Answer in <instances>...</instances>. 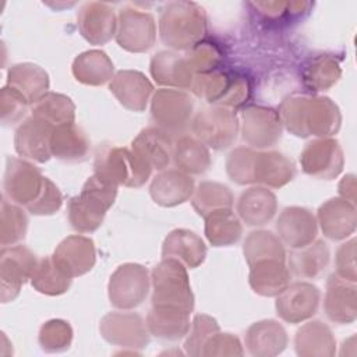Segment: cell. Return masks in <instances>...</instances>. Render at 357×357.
<instances>
[{"mask_svg": "<svg viewBox=\"0 0 357 357\" xmlns=\"http://www.w3.org/2000/svg\"><path fill=\"white\" fill-rule=\"evenodd\" d=\"M286 128L297 137L331 135L339 130L340 113L328 98L296 96L286 99L279 112Z\"/></svg>", "mask_w": 357, "mask_h": 357, "instance_id": "6da1fadb", "label": "cell"}, {"mask_svg": "<svg viewBox=\"0 0 357 357\" xmlns=\"http://www.w3.org/2000/svg\"><path fill=\"white\" fill-rule=\"evenodd\" d=\"M116 194L117 184L93 173L86 180L81 194L70 199L68 219L71 226L79 233L96 230L102 225L106 211L113 205Z\"/></svg>", "mask_w": 357, "mask_h": 357, "instance_id": "7a4b0ae2", "label": "cell"}, {"mask_svg": "<svg viewBox=\"0 0 357 357\" xmlns=\"http://www.w3.org/2000/svg\"><path fill=\"white\" fill-rule=\"evenodd\" d=\"M160 38L173 49H190L198 45L205 32L204 10L192 1H173L162 11Z\"/></svg>", "mask_w": 357, "mask_h": 357, "instance_id": "3957f363", "label": "cell"}, {"mask_svg": "<svg viewBox=\"0 0 357 357\" xmlns=\"http://www.w3.org/2000/svg\"><path fill=\"white\" fill-rule=\"evenodd\" d=\"M152 307L176 308L191 312L194 296L188 282L185 266L174 258L163 261L152 272Z\"/></svg>", "mask_w": 357, "mask_h": 357, "instance_id": "277c9868", "label": "cell"}, {"mask_svg": "<svg viewBox=\"0 0 357 357\" xmlns=\"http://www.w3.org/2000/svg\"><path fill=\"white\" fill-rule=\"evenodd\" d=\"M151 172L152 169L132 149L109 146L99 152L95 160V173L117 185L141 187L148 180Z\"/></svg>", "mask_w": 357, "mask_h": 357, "instance_id": "5b68a950", "label": "cell"}, {"mask_svg": "<svg viewBox=\"0 0 357 357\" xmlns=\"http://www.w3.org/2000/svg\"><path fill=\"white\" fill-rule=\"evenodd\" d=\"M149 290L148 271L138 264L119 266L109 282V298L117 308H134L139 305Z\"/></svg>", "mask_w": 357, "mask_h": 357, "instance_id": "8992f818", "label": "cell"}, {"mask_svg": "<svg viewBox=\"0 0 357 357\" xmlns=\"http://www.w3.org/2000/svg\"><path fill=\"white\" fill-rule=\"evenodd\" d=\"M38 265L35 255L22 245L3 247L0 252V282H1V301H13L21 290L26 279Z\"/></svg>", "mask_w": 357, "mask_h": 357, "instance_id": "52a82bcc", "label": "cell"}, {"mask_svg": "<svg viewBox=\"0 0 357 357\" xmlns=\"http://www.w3.org/2000/svg\"><path fill=\"white\" fill-rule=\"evenodd\" d=\"M46 180L47 178L29 162L17 158L7 159L4 191L11 201L25 205L26 208L31 206L40 197Z\"/></svg>", "mask_w": 357, "mask_h": 357, "instance_id": "ba28073f", "label": "cell"}, {"mask_svg": "<svg viewBox=\"0 0 357 357\" xmlns=\"http://www.w3.org/2000/svg\"><path fill=\"white\" fill-rule=\"evenodd\" d=\"M192 99L176 89H160L152 99V117L158 128L166 134H178L185 130L192 113Z\"/></svg>", "mask_w": 357, "mask_h": 357, "instance_id": "9c48e42d", "label": "cell"}, {"mask_svg": "<svg viewBox=\"0 0 357 357\" xmlns=\"http://www.w3.org/2000/svg\"><path fill=\"white\" fill-rule=\"evenodd\" d=\"M191 128L197 138L213 149L227 148L237 134L236 114L226 107L205 109L195 116Z\"/></svg>", "mask_w": 357, "mask_h": 357, "instance_id": "30bf717a", "label": "cell"}, {"mask_svg": "<svg viewBox=\"0 0 357 357\" xmlns=\"http://www.w3.org/2000/svg\"><path fill=\"white\" fill-rule=\"evenodd\" d=\"M156 36L153 17L132 7H124L119 13L116 40L128 52H145L152 47Z\"/></svg>", "mask_w": 357, "mask_h": 357, "instance_id": "8fae6325", "label": "cell"}, {"mask_svg": "<svg viewBox=\"0 0 357 357\" xmlns=\"http://www.w3.org/2000/svg\"><path fill=\"white\" fill-rule=\"evenodd\" d=\"M300 162L305 173L318 178L331 180L342 172L343 152L337 141L322 138L305 146Z\"/></svg>", "mask_w": 357, "mask_h": 357, "instance_id": "7c38bea8", "label": "cell"}, {"mask_svg": "<svg viewBox=\"0 0 357 357\" xmlns=\"http://www.w3.org/2000/svg\"><path fill=\"white\" fill-rule=\"evenodd\" d=\"M319 297L321 293L317 286L307 282H297L279 293L276 311L282 319L297 324L317 312Z\"/></svg>", "mask_w": 357, "mask_h": 357, "instance_id": "4fadbf2b", "label": "cell"}, {"mask_svg": "<svg viewBox=\"0 0 357 357\" xmlns=\"http://www.w3.org/2000/svg\"><path fill=\"white\" fill-rule=\"evenodd\" d=\"M144 319L132 312H110L100 321L103 337L119 346L144 347L148 343V331Z\"/></svg>", "mask_w": 357, "mask_h": 357, "instance_id": "5bb4252c", "label": "cell"}, {"mask_svg": "<svg viewBox=\"0 0 357 357\" xmlns=\"http://www.w3.org/2000/svg\"><path fill=\"white\" fill-rule=\"evenodd\" d=\"M282 132V120L271 107L252 106L243 114V138L257 148L272 146Z\"/></svg>", "mask_w": 357, "mask_h": 357, "instance_id": "9a60e30c", "label": "cell"}, {"mask_svg": "<svg viewBox=\"0 0 357 357\" xmlns=\"http://www.w3.org/2000/svg\"><path fill=\"white\" fill-rule=\"evenodd\" d=\"M54 127L39 117L26 119L15 131V149L28 159L46 162L52 156L50 141Z\"/></svg>", "mask_w": 357, "mask_h": 357, "instance_id": "2e32d148", "label": "cell"}, {"mask_svg": "<svg viewBox=\"0 0 357 357\" xmlns=\"http://www.w3.org/2000/svg\"><path fill=\"white\" fill-rule=\"evenodd\" d=\"M192 89L209 102L237 105L247 95V85L240 78H230L222 73H205L192 79Z\"/></svg>", "mask_w": 357, "mask_h": 357, "instance_id": "e0dca14e", "label": "cell"}, {"mask_svg": "<svg viewBox=\"0 0 357 357\" xmlns=\"http://www.w3.org/2000/svg\"><path fill=\"white\" fill-rule=\"evenodd\" d=\"M276 230L284 244L297 250L314 241L317 236V220L308 209L290 206L279 215Z\"/></svg>", "mask_w": 357, "mask_h": 357, "instance_id": "ac0fdd59", "label": "cell"}, {"mask_svg": "<svg viewBox=\"0 0 357 357\" xmlns=\"http://www.w3.org/2000/svg\"><path fill=\"white\" fill-rule=\"evenodd\" d=\"M53 259L70 278L81 276L95 265L93 241L84 236H70L59 244Z\"/></svg>", "mask_w": 357, "mask_h": 357, "instance_id": "d6986e66", "label": "cell"}, {"mask_svg": "<svg viewBox=\"0 0 357 357\" xmlns=\"http://www.w3.org/2000/svg\"><path fill=\"white\" fill-rule=\"evenodd\" d=\"M78 28L81 35L93 45H103L117 31V21L113 10L105 3H86L78 13Z\"/></svg>", "mask_w": 357, "mask_h": 357, "instance_id": "ffe728a7", "label": "cell"}, {"mask_svg": "<svg viewBox=\"0 0 357 357\" xmlns=\"http://www.w3.org/2000/svg\"><path fill=\"white\" fill-rule=\"evenodd\" d=\"M109 88L124 107L134 112H142L146 107L153 89L152 84L142 73L132 70L119 71L112 78Z\"/></svg>", "mask_w": 357, "mask_h": 357, "instance_id": "44dd1931", "label": "cell"}, {"mask_svg": "<svg viewBox=\"0 0 357 357\" xmlns=\"http://www.w3.org/2000/svg\"><path fill=\"white\" fill-rule=\"evenodd\" d=\"M194 192V180L178 169L159 173L151 184L152 199L162 206H174L185 202Z\"/></svg>", "mask_w": 357, "mask_h": 357, "instance_id": "7402d4cb", "label": "cell"}, {"mask_svg": "<svg viewBox=\"0 0 357 357\" xmlns=\"http://www.w3.org/2000/svg\"><path fill=\"white\" fill-rule=\"evenodd\" d=\"M318 219L326 237L342 240L356 229V208L344 198H332L321 205Z\"/></svg>", "mask_w": 357, "mask_h": 357, "instance_id": "603a6c76", "label": "cell"}, {"mask_svg": "<svg viewBox=\"0 0 357 357\" xmlns=\"http://www.w3.org/2000/svg\"><path fill=\"white\" fill-rule=\"evenodd\" d=\"M7 86L25 99L28 105H35L47 93L49 77L39 66L32 63H21L10 68Z\"/></svg>", "mask_w": 357, "mask_h": 357, "instance_id": "cb8c5ba5", "label": "cell"}, {"mask_svg": "<svg viewBox=\"0 0 357 357\" xmlns=\"http://www.w3.org/2000/svg\"><path fill=\"white\" fill-rule=\"evenodd\" d=\"M132 151L151 169H165L173 158L170 137L160 128L149 127L142 130L132 141Z\"/></svg>", "mask_w": 357, "mask_h": 357, "instance_id": "d4e9b609", "label": "cell"}, {"mask_svg": "<svg viewBox=\"0 0 357 357\" xmlns=\"http://www.w3.org/2000/svg\"><path fill=\"white\" fill-rule=\"evenodd\" d=\"M325 312L331 321L350 324L356 319V286L337 275L331 276L325 296Z\"/></svg>", "mask_w": 357, "mask_h": 357, "instance_id": "484cf974", "label": "cell"}, {"mask_svg": "<svg viewBox=\"0 0 357 357\" xmlns=\"http://www.w3.org/2000/svg\"><path fill=\"white\" fill-rule=\"evenodd\" d=\"M163 258H174L188 268H197L206 255V247L201 237L184 229L173 230L163 243Z\"/></svg>", "mask_w": 357, "mask_h": 357, "instance_id": "4316f807", "label": "cell"}, {"mask_svg": "<svg viewBox=\"0 0 357 357\" xmlns=\"http://www.w3.org/2000/svg\"><path fill=\"white\" fill-rule=\"evenodd\" d=\"M151 73L158 84L176 88H190L194 79L187 57L172 52H159L151 61Z\"/></svg>", "mask_w": 357, "mask_h": 357, "instance_id": "83f0119b", "label": "cell"}, {"mask_svg": "<svg viewBox=\"0 0 357 357\" xmlns=\"http://www.w3.org/2000/svg\"><path fill=\"white\" fill-rule=\"evenodd\" d=\"M250 284L262 296H278L289 286V269L284 259H265L250 266Z\"/></svg>", "mask_w": 357, "mask_h": 357, "instance_id": "f1b7e54d", "label": "cell"}, {"mask_svg": "<svg viewBox=\"0 0 357 357\" xmlns=\"http://www.w3.org/2000/svg\"><path fill=\"white\" fill-rule=\"evenodd\" d=\"M237 211L247 225L262 226L268 223L276 212V197L266 188L252 187L241 194Z\"/></svg>", "mask_w": 357, "mask_h": 357, "instance_id": "f546056e", "label": "cell"}, {"mask_svg": "<svg viewBox=\"0 0 357 357\" xmlns=\"http://www.w3.org/2000/svg\"><path fill=\"white\" fill-rule=\"evenodd\" d=\"M286 331L275 321L255 322L247 332V346L254 356H275L286 347Z\"/></svg>", "mask_w": 357, "mask_h": 357, "instance_id": "4dcf8cb0", "label": "cell"}, {"mask_svg": "<svg viewBox=\"0 0 357 357\" xmlns=\"http://www.w3.org/2000/svg\"><path fill=\"white\" fill-rule=\"evenodd\" d=\"M294 176L293 163L279 152H264L255 155L254 183H262L269 187H282Z\"/></svg>", "mask_w": 357, "mask_h": 357, "instance_id": "1f68e13d", "label": "cell"}, {"mask_svg": "<svg viewBox=\"0 0 357 357\" xmlns=\"http://www.w3.org/2000/svg\"><path fill=\"white\" fill-rule=\"evenodd\" d=\"M149 332L165 340H177L187 335L190 329L188 312L176 308L152 307L146 318Z\"/></svg>", "mask_w": 357, "mask_h": 357, "instance_id": "d6a6232c", "label": "cell"}, {"mask_svg": "<svg viewBox=\"0 0 357 357\" xmlns=\"http://www.w3.org/2000/svg\"><path fill=\"white\" fill-rule=\"evenodd\" d=\"M88 146V138L74 123L54 127L50 141L52 156L61 160H81L86 155Z\"/></svg>", "mask_w": 357, "mask_h": 357, "instance_id": "836d02e7", "label": "cell"}, {"mask_svg": "<svg viewBox=\"0 0 357 357\" xmlns=\"http://www.w3.org/2000/svg\"><path fill=\"white\" fill-rule=\"evenodd\" d=\"M74 77L86 85H102L113 78V63L106 53L89 50L73 63Z\"/></svg>", "mask_w": 357, "mask_h": 357, "instance_id": "e575fe53", "label": "cell"}, {"mask_svg": "<svg viewBox=\"0 0 357 357\" xmlns=\"http://www.w3.org/2000/svg\"><path fill=\"white\" fill-rule=\"evenodd\" d=\"M329 262V250L324 241L311 243L297 251L291 252L289 257L290 271L297 278L314 279L322 271H325Z\"/></svg>", "mask_w": 357, "mask_h": 357, "instance_id": "d590c367", "label": "cell"}, {"mask_svg": "<svg viewBox=\"0 0 357 357\" xmlns=\"http://www.w3.org/2000/svg\"><path fill=\"white\" fill-rule=\"evenodd\" d=\"M296 349L300 356H332L335 353V339L326 325L314 321L298 329Z\"/></svg>", "mask_w": 357, "mask_h": 357, "instance_id": "8d00e7d4", "label": "cell"}, {"mask_svg": "<svg viewBox=\"0 0 357 357\" xmlns=\"http://www.w3.org/2000/svg\"><path fill=\"white\" fill-rule=\"evenodd\" d=\"M174 163L178 170L191 174L204 173L211 165L209 151L204 142L191 137H181L173 148Z\"/></svg>", "mask_w": 357, "mask_h": 357, "instance_id": "74e56055", "label": "cell"}, {"mask_svg": "<svg viewBox=\"0 0 357 357\" xmlns=\"http://www.w3.org/2000/svg\"><path fill=\"white\" fill-rule=\"evenodd\" d=\"M205 219L206 237L215 247L230 245L240 238L243 229L231 208L215 211L209 213Z\"/></svg>", "mask_w": 357, "mask_h": 357, "instance_id": "f35d334b", "label": "cell"}, {"mask_svg": "<svg viewBox=\"0 0 357 357\" xmlns=\"http://www.w3.org/2000/svg\"><path fill=\"white\" fill-rule=\"evenodd\" d=\"M71 279L53 259L45 258L38 262L33 273H32V286L43 294L57 296L68 290L71 284Z\"/></svg>", "mask_w": 357, "mask_h": 357, "instance_id": "ab89813d", "label": "cell"}, {"mask_svg": "<svg viewBox=\"0 0 357 357\" xmlns=\"http://www.w3.org/2000/svg\"><path fill=\"white\" fill-rule=\"evenodd\" d=\"M74 110L75 106L70 98L60 93L47 92L33 105L32 116L47 121L53 127H59L74 123Z\"/></svg>", "mask_w": 357, "mask_h": 357, "instance_id": "60d3db41", "label": "cell"}, {"mask_svg": "<svg viewBox=\"0 0 357 357\" xmlns=\"http://www.w3.org/2000/svg\"><path fill=\"white\" fill-rule=\"evenodd\" d=\"M244 257L248 265L265 259H284V248L280 240L266 230L252 231L244 243Z\"/></svg>", "mask_w": 357, "mask_h": 357, "instance_id": "b9f144b4", "label": "cell"}, {"mask_svg": "<svg viewBox=\"0 0 357 357\" xmlns=\"http://www.w3.org/2000/svg\"><path fill=\"white\" fill-rule=\"evenodd\" d=\"M231 205L233 195L230 190L223 184L212 181L201 183L192 198V206L204 218L219 209H230Z\"/></svg>", "mask_w": 357, "mask_h": 357, "instance_id": "7bdbcfd3", "label": "cell"}, {"mask_svg": "<svg viewBox=\"0 0 357 357\" xmlns=\"http://www.w3.org/2000/svg\"><path fill=\"white\" fill-rule=\"evenodd\" d=\"M1 234L0 241L3 247H8V244L14 245L21 238H24L26 231V216L25 213L15 205L7 202L3 198L1 201Z\"/></svg>", "mask_w": 357, "mask_h": 357, "instance_id": "ee69618b", "label": "cell"}, {"mask_svg": "<svg viewBox=\"0 0 357 357\" xmlns=\"http://www.w3.org/2000/svg\"><path fill=\"white\" fill-rule=\"evenodd\" d=\"M257 152L248 148L234 149L226 163L229 177L238 184L254 183V163Z\"/></svg>", "mask_w": 357, "mask_h": 357, "instance_id": "f6af8a7d", "label": "cell"}, {"mask_svg": "<svg viewBox=\"0 0 357 357\" xmlns=\"http://www.w3.org/2000/svg\"><path fill=\"white\" fill-rule=\"evenodd\" d=\"M340 77V68L337 63L329 57H321L312 61L304 74L305 82L321 91L332 86Z\"/></svg>", "mask_w": 357, "mask_h": 357, "instance_id": "bcb514c9", "label": "cell"}, {"mask_svg": "<svg viewBox=\"0 0 357 357\" xmlns=\"http://www.w3.org/2000/svg\"><path fill=\"white\" fill-rule=\"evenodd\" d=\"M73 339L70 325L60 319L46 322L39 332V342L42 349L47 351H60L68 349Z\"/></svg>", "mask_w": 357, "mask_h": 357, "instance_id": "7dc6e473", "label": "cell"}, {"mask_svg": "<svg viewBox=\"0 0 357 357\" xmlns=\"http://www.w3.org/2000/svg\"><path fill=\"white\" fill-rule=\"evenodd\" d=\"M219 332L216 321L208 315H197L192 321V326L185 340V349L188 354L199 356L208 340Z\"/></svg>", "mask_w": 357, "mask_h": 357, "instance_id": "c3c4849f", "label": "cell"}, {"mask_svg": "<svg viewBox=\"0 0 357 357\" xmlns=\"http://www.w3.org/2000/svg\"><path fill=\"white\" fill-rule=\"evenodd\" d=\"M63 198L59 188L47 178L40 197L26 209L33 215H52L61 206Z\"/></svg>", "mask_w": 357, "mask_h": 357, "instance_id": "681fc988", "label": "cell"}, {"mask_svg": "<svg viewBox=\"0 0 357 357\" xmlns=\"http://www.w3.org/2000/svg\"><path fill=\"white\" fill-rule=\"evenodd\" d=\"M191 70L201 74L209 73L219 61V52L209 43H198L192 47L191 56L187 57Z\"/></svg>", "mask_w": 357, "mask_h": 357, "instance_id": "f907efd6", "label": "cell"}, {"mask_svg": "<svg viewBox=\"0 0 357 357\" xmlns=\"http://www.w3.org/2000/svg\"><path fill=\"white\" fill-rule=\"evenodd\" d=\"M28 103L17 92L8 86L1 89V119L3 123L10 124L18 121L26 112Z\"/></svg>", "mask_w": 357, "mask_h": 357, "instance_id": "816d5d0a", "label": "cell"}, {"mask_svg": "<svg viewBox=\"0 0 357 357\" xmlns=\"http://www.w3.org/2000/svg\"><path fill=\"white\" fill-rule=\"evenodd\" d=\"M201 354H205V356H209V354H218V356H225V354H243V350H241V346H240V342L237 337L231 336L230 333H216L213 335L208 343L204 346L202 349V353Z\"/></svg>", "mask_w": 357, "mask_h": 357, "instance_id": "f5cc1de1", "label": "cell"}, {"mask_svg": "<svg viewBox=\"0 0 357 357\" xmlns=\"http://www.w3.org/2000/svg\"><path fill=\"white\" fill-rule=\"evenodd\" d=\"M354 244L351 238L343 244L336 255V275L347 282H356V264H354Z\"/></svg>", "mask_w": 357, "mask_h": 357, "instance_id": "db71d44e", "label": "cell"}, {"mask_svg": "<svg viewBox=\"0 0 357 357\" xmlns=\"http://www.w3.org/2000/svg\"><path fill=\"white\" fill-rule=\"evenodd\" d=\"M354 190H356L354 176H353V174H349V176H346V177L342 180V183H340V185H339V191H340L342 197H343L346 201L351 202L353 205H354V202H356V201H354V198H356Z\"/></svg>", "mask_w": 357, "mask_h": 357, "instance_id": "11a10c76", "label": "cell"}]
</instances>
